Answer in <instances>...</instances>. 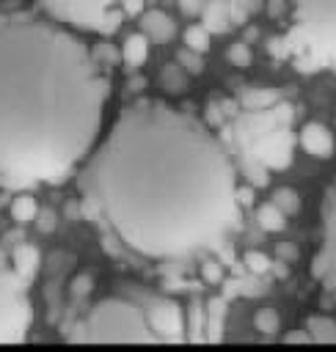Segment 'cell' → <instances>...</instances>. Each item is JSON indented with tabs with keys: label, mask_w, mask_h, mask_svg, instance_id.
Returning <instances> with one entry per match:
<instances>
[{
	"label": "cell",
	"mask_w": 336,
	"mask_h": 352,
	"mask_svg": "<svg viewBox=\"0 0 336 352\" xmlns=\"http://www.w3.org/2000/svg\"><path fill=\"white\" fill-rule=\"evenodd\" d=\"M110 82L61 22L0 8V187L66 182L99 140Z\"/></svg>",
	"instance_id": "obj_2"
},
{
	"label": "cell",
	"mask_w": 336,
	"mask_h": 352,
	"mask_svg": "<svg viewBox=\"0 0 336 352\" xmlns=\"http://www.w3.org/2000/svg\"><path fill=\"white\" fill-rule=\"evenodd\" d=\"M201 275H204L207 283H218V280L223 278V267H220L218 261H204V264H201Z\"/></svg>",
	"instance_id": "obj_24"
},
{
	"label": "cell",
	"mask_w": 336,
	"mask_h": 352,
	"mask_svg": "<svg viewBox=\"0 0 336 352\" xmlns=\"http://www.w3.org/2000/svg\"><path fill=\"white\" fill-rule=\"evenodd\" d=\"M11 264H14V270H17L22 278H30V275L39 270V264H41V253H39V248H33V245H19V248L11 253Z\"/></svg>",
	"instance_id": "obj_14"
},
{
	"label": "cell",
	"mask_w": 336,
	"mask_h": 352,
	"mask_svg": "<svg viewBox=\"0 0 336 352\" xmlns=\"http://www.w3.org/2000/svg\"><path fill=\"white\" fill-rule=\"evenodd\" d=\"M253 327L262 333V336H275L278 330H281V316L273 311V308H259L256 314H253Z\"/></svg>",
	"instance_id": "obj_18"
},
{
	"label": "cell",
	"mask_w": 336,
	"mask_h": 352,
	"mask_svg": "<svg viewBox=\"0 0 336 352\" xmlns=\"http://www.w3.org/2000/svg\"><path fill=\"white\" fill-rule=\"evenodd\" d=\"M273 204H278L286 214H295V212L300 209V195H297L292 187H278V190L273 192Z\"/></svg>",
	"instance_id": "obj_20"
},
{
	"label": "cell",
	"mask_w": 336,
	"mask_h": 352,
	"mask_svg": "<svg viewBox=\"0 0 336 352\" xmlns=\"http://www.w3.org/2000/svg\"><path fill=\"white\" fill-rule=\"evenodd\" d=\"M306 330L311 336V341L319 344H336V319L333 316H308L306 319Z\"/></svg>",
	"instance_id": "obj_15"
},
{
	"label": "cell",
	"mask_w": 336,
	"mask_h": 352,
	"mask_svg": "<svg viewBox=\"0 0 336 352\" xmlns=\"http://www.w3.org/2000/svg\"><path fill=\"white\" fill-rule=\"evenodd\" d=\"M201 16H204V25H207L212 33H223V30L229 28L231 11H229V3H226V0H207Z\"/></svg>",
	"instance_id": "obj_13"
},
{
	"label": "cell",
	"mask_w": 336,
	"mask_h": 352,
	"mask_svg": "<svg viewBox=\"0 0 336 352\" xmlns=\"http://www.w3.org/2000/svg\"><path fill=\"white\" fill-rule=\"evenodd\" d=\"M143 8V0H124V11L127 14H140Z\"/></svg>",
	"instance_id": "obj_28"
},
{
	"label": "cell",
	"mask_w": 336,
	"mask_h": 352,
	"mask_svg": "<svg viewBox=\"0 0 336 352\" xmlns=\"http://www.w3.org/2000/svg\"><path fill=\"white\" fill-rule=\"evenodd\" d=\"M50 19L85 30V33H113L121 25V11H116L118 0H33Z\"/></svg>",
	"instance_id": "obj_5"
},
{
	"label": "cell",
	"mask_w": 336,
	"mask_h": 352,
	"mask_svg": "<svg viewBox=\"0 0 336 352\" xmlns=\"http://www.w3.org/2000/svg\"><path fill=\"white\" fill-rule=\"evenodd\" d=\"M242 261H245V267H248L253 275H264V272L273 267L270 256H267V253H262V250H248V253L242 256Z\"/></svg>",
	"instance_id": "obj_22"
},
{
	"label": "cell",
	"mask_w": 336,
	"mask_h": 352,
	"mask_svg": "<svg viewBox=\"0 0 336 352\" xmlns=\"http://www.w3.org/2000/svg\"><path fill=\"white\" fill-rule=\"evenodd\" d=\"M226 58H229L231 66H237V69H248L251 60H253V52H251V47H248L245 41H234V44H229Z\"/></svg>",
	"instance_id": "obj_19"
},
{
	"label": "cell",
	"mask_w": 336,
	"mask_h": 352,
	"mask_svg": "<svg viewBox=\"0 0 336 352\" xmlns=\"http://www.w3.org/2000/svg\"><path fill=\"white\" fill-rule=\"evenodd\" d=\"M270 102H275V94H270V91H256V94H248L245 96V104L248 107H264Z\"/></svg>",
	"instance_id": "obj_25"
},
{
	"label": "cell",
	"mask_w": 336,
	"mask_h": 352,
	"mask_svg": "<svg viewBox=\"0 0 336 352\" xmlns=\"http://www.w3.org/2000/svg\"><path fill=\"white\" fill-rule=\"evenodd\" d=\"M204 6H207V0H179V11L185 16H198L204 11Z\"/></svg>",
	"instance_id": "obj_26"
},
{
	"label": "cell",
	"mask_w": 336,
	"mask_h": 352,
	"mask_svg": "<svg viewBox=\"0 0 336 352\" xmlns=\"http://www.w3.org/2000/svg\"><path fill=\"white\" fill-rule=\"evenodd\" d=\"M300 146L306 148V154H311L317 160H328L336 148L330 129L325 124H317V121H308L300 126Z\"/></svg>",
	"instance_id": "obj_9"
},
{
	"label": "cell",
	"mask_w": 336,
	"mask_h": 352,
	"mask_svg": "<svg viewBox=\"0 0 336 352\" xmlns=\"http://www.w3.org/2000/svg\"><path fill=\"white\" fill-rule=\"evenodd\" d=\"M286 217H289V214H286L278 204H273V201H267V204H262V206L256 209V223H259V228H262V231H270V234L284 231Z\"/></svg>",
	"instance_id": "obj_12"
},
{
	"label": "cell",
	"mask_w": 336,
	"mask_h": 352,
	"mask_svg": "<svg viewBox=\"0 0 336 352\" xmlns=\"http://www.w3.org/2000/svg\"><path fill=\"white\" fill-rule=\"evenodd\" d=\"M11 217L17 220V223H33L36 217H39V204H36V198L33 195H28L25 190H19V195L11 201Z\"/></svg>",
	"instance_id": "obj_16"
},
{
	"label": "cell",
	"mask_w": 336,
	"mask_h": 352,
	"mask_svg": "<svg viewBox=\"0 0 336 352\" xmlns=\"http://www.w3.org/2000/svg\"><path fill=\"white\" fill-rule=\"evenodd\" d=\"M286 341H311V336H308V330H303V333H289Z\"/></svg>",
	"instance_id": "obj_29"
},
{
	"label": "cell",
	"mask_w": 336,
	"mask_h": 352,
	"mask_svg": "<svg viewBox=\"0 0 336 352\" xmlns=\"http://www.w3.org/2000/svg\"><path fill=\"white\" fill-rule=\"evenodd\" d=\"M149 324H151V330L157 333V338H179V336H182V327H185L182 308H179L176 302H171V300H160V302L151 308Z\"/></svg>",
	"instance_id": "obj_8"
},
{
	"label": "cell",
	"mask_w": 336,
	"mask_h": 352,
	"mask_svg": "<svg viewBox=\"0 0 336 352\" xmlns=\"http://www.w3.org/2000/svg\"><path fill=\"white\" fill-rule=\"evenodd\" d=\"M88 289H91V278H88V275H77V278L72 280V292H74V294H88Z\"/></svg>",
	"instance_id": "obj_27"
},
{
	"label": "cell",
	"mask_w": 336,
	"mask_h": 352,
	"mask_svg": "<svg viewBox=\"0 0 336 352\" xmlns=\"http://www.w3.org/2000/svg\"><path fill=\"white\" fill-rule=\"evenodd\" d=\"M209 38H212V30H209L204 22H201V25H187L185 33H182L185 47L193 50V52H201V55L209 50Z\"/></svg>",
	"instance_id": "obj_17"
},
{
	"label": "cell",
	"mask_w": 336,
	"mask_h": 352,
	"mask_svg": "<svg viewBox=\"0 0 336 352\" xmlns=\"http://www.w3.org/2000/svg\"><path fill=\"white\" fill-rule=\"evenodd\" d=\"M162 82H165L168 91H182V88H185L187 72L179 66V60H176V63H168V69L162 72Z\"/></svg>",
	"instance_id": "obj_21"
},
{
	"label": "cell",
	"mask_w": 336,
	"mask_h": 352,
	"mask_svg": "<svg viewBox=\"0 0 336 352\" xmlns=\"http://www.w3.org/2000/svg\"><path fill=\"white\" fill-rule=\"evenodd\" d=\"M311 275L325 289V294L336 302V190L325 195L322 234H319V248L311 258Z\"/></svg>",
	"instance_id": "obj_7"
},
{
	"label": "cell",
	"mask_w": 336,
	"mask_h": 352,
	"mask_svg": "<svg viewBox=\"0 0 336 352\" xmlns=\"http://www.w3.org/2000/svg\"><path fill=\"white\" fill-rule=\"evenodd\" d=\"M77 190L85 214L146 258H182L218 245L242 206L220 138L157 99L118 113L77 168Z\"/></svg>",
	"instance_id": "obj_1"
},
{
	"label": "cell",
	"mask_w": 336,
	"mask_h": 352,
	"mask_svg": "<svg viewBox=\"0 0 336 352\" xmlns=\"http://www.w3.org/2000/svg\"><path fill=\"white\" fill-rule=\"evenodd\" d=\"M74 338L85 344H151L157 341V333L140 308L121 297H107L83 316Z\"/></svg>",
	"instance_id": "obj_4"
},
{
	"label": "cell",
	"mask_w": 336,
	"mask_h": 352,
	"mask_svg": "<svg viewBox=\"0 0 336 352\" xmlns=\"http://www.w3.org/2000/svg\"><path fill=\"white\" fill-rule=\"evenodd\" d=\"M143 33L154 41H168L174 36V22L162 11H146L143 14Z\"/></svg>",
	"instance_id": "obj_11"
},
{
	"label": "cell",
	"mask_w": 336,
	"mask_h": 352,
	"mask_svg": "<svg viewBox=\"0 0 336 352\" xmlns=\"http://www.w3.org/2000/svg\"><path fill=\"white\" fill-rule=\"evenodd\" d=\"M22 280L25 278L0 250V344H22L28 338L33 311Z\"/></svg>",
	"instance_id": "obj_6"
},
{
	"label": "cell",
	"mask_w": 336,
	"mask_h": 352,
	"mask_svg": "<svg viewBox=\"0 0 336 352\" xmlns=\"http://www.w3.org/2000/svg\"><path fill=\"white\" fill-rule=\"evenodd\" d=\"M176 60H179V66L187 72V74H201V69H204V63H201V52H193V50H179V55H176Z\"/></svg>",
	"instance_id": "obj_23"
},
{
	"label": "cell",
	"mask_w": 336,
	"mask_h": 352,
	"mask_svg": "<svg viewBox=\"0 0 336 352\" xmlns=\"http://www.w3.org/2000/svg\"><path fill=\"white\" fill-rule=\"evenodd\" d=\"M270 52L306 74L336 72V0H292L289 28Z\"/></svg>",
	"instance_id": "obj_3"
},
{
	"label": "cell",
	"mask_w": 336,
	"mask_h": 352,
	"mask_svg": "<svg viewBox=\"0 0 336 352\" xmlns=\"http://www.w3.org/2000/svg\"><path fill=\"white\" fill-rule=\"evenodd\" d=\"M149 36L146 33H132L127 41H124V47H121V60L127 63V66H143L146 63V58H149Z\"/></svg>",
	"instance_id": "obj_10"
}]
</instances>
